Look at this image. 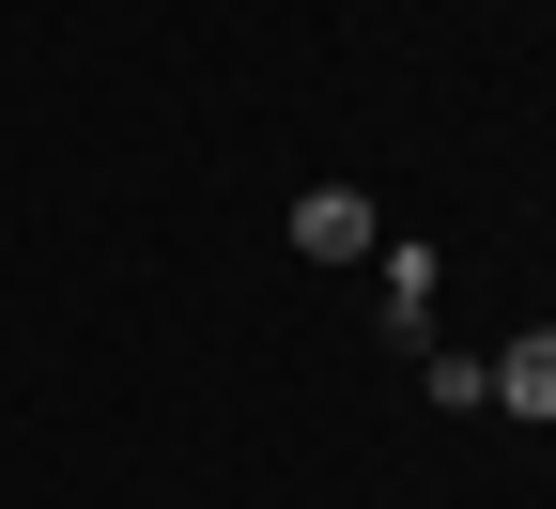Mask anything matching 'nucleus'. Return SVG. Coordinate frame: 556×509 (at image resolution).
I'll return each instance as SVG.
<instances>
[{"label":"nucleus","mask_w":556,"mask_h":509,"mask_svg":"<svg viewBox=\"0 0 556 509\" xmlns=\"http://www.w3.org/2000/svg\"><path fill=\"white\" fill-rule=\"evenodd\" d=\"M479 402H510V417H556V325H526L495 371H479Z\"/></svg>","instance_id":"1"},{"label":"nucleus","mask_w":556,"mask_h":509,"mask_svg":"<svg viewBox=\"0 0 556 509\" xmlns=\"http://www.w3.org/2000/svg\"><path fill=\"white\" fill-rule=\"evenodd\" d=\"M294 247H309V263H356V247H371V201H356V186H309V201H294Z\"/></svg>","instance_id":"2"}]
</instances>
